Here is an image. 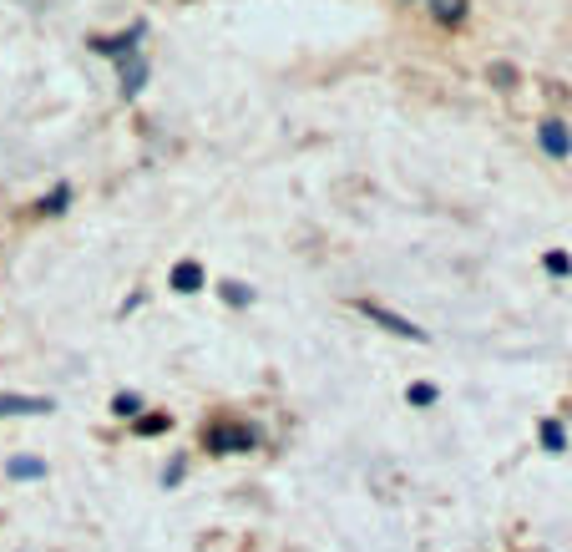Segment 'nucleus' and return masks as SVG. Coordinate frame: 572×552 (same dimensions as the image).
<instances>
[{"instance_id":"obj_1","label":"nucleus","mask_w":572,"mask_h":552,"mask_svg":"<svg viewBox=\"0 0 572 552\" xmlns=\"http://www.w3.org/2000/svg\"><path fill=\"white\" fill-rule=\"evenodd\" d=\"M203 446L218 451V456H228V451H254V446H259V426H249V421H218V426H208Z\"/></svg>"},{"instance_id":"obj_2","label":"nucleus","mask_w":572,"mask_h":552,"mask_svg":"<svg viewBox=\"0 0 572 552\" xmlns=\"http://www.w3.org/2000/svg\"><path fill=\"white\" fill-rule=\"evenodd\" d=\"M355 309L365 314V320H375L380 330H390V335H400V340H416V345H426V330H421V325H411L405 314H395V309H380L375 299H360Z\"/></svg>"},{"instance_id":"obj_3","label":"nucleus","mask_w":572,"mask_h":552,"mask_svg":"<svg viewBox=\"0 0 572 552\" xmlns=\"http://www.w3.org/2000/svg\"><path fill=\"white\" fill-rule=\"evenodd\" d=\"M147 36V26L137 21V26H127L122 36H92V51L97 56H112V61H122V56H137V41Z\"/></svg>"},{"instance_id":"obj_4","label":"nucleus","mask_w":572,"mask_h":552,"mask_svg":"<svg viewBox=\"0 0 572 552\" xmlns=\"http://www.w3.org/2000/svg\"><path fill=\"white\" fill-rule=\"evenodd\" d=\"M56 401L46 396H11V390H0V416H51Z\"/></svg>"},{"instance_id":"obj_5","label":"nucleus","mask_w":572,"mask_h":552,"mask_svg":"<svg viewBox=\"0 0 572 552\" xmlns=\"http://www.w3.org/2000/svg\"><path fill=\"white\" fill-rule=\"evenodd\" d=\"M168 284H173L178 294H198V289H203V264H198V259H183V264H173Z\"/></svg>"},{"instance_id":"obj_6","label":"nucleus","mask_w":572,"mask_h":552,"mask_svg":"<svg viewBox=\"0 0 572 552\" xmlns=\"http://www.w3.org/2000/svg\"><path fill=\"white\" fill-rule=\"evenodd\" d=\"M117 66H122V97H137L147 87V61L142 56H122Z\"/></svg>"},{"instance_id":"obj_7","label":"nucleus","mask_w":572,"mask_h":552,"mask_svg":"<svg viewBox=\"0 0 572 552\" xmlns=\"http://www.w3.org/2000/svg\"><path fill=\"white\" fill-rule=\"evenodd\" d=\"M542 152H552V157H567L572 152V132H567V122H542Z\"/></svg>"},{"instance_id":"obj_8","label":"nucleus","mask_w":572,"mask_h":552,"mask_svg":"<svg viewBox=\"0 0 572 552\" xmlns=\"http://www.w3.org/2000/svg\"><path fill=\"white\" fill-rule=\"evenodd\" d=\"M6 471H11L16 482H36V477H46V461H36V456H16Z\"/></svg>"},{"instance_id":"obj_9","label":"nucleus","mask_w":572,"mask_h":552,"mask_svg":"<svg viewBox=\"0 0 572 552\" xmlns=\"http://www.w3.org/2000/svg\"><path fill=\"white\" fill-rule=\"evenodd\" d=\"M426 6H431L446 26H461V21H466V0H426Z\"/></svg>"},{"instance_id":"obj_10","label":"nucleus","mask_w":572,"mask_h":552,"mask_svg":"<svg viewBox=\"0 0 572 552\" xmlns=\"http://www.w3.org/2000/svg\"><path fill=\"white\" fill-rule=\"evenodd\" d=\"M537 436H542V446H547L552 456H557V451H567V431H562L557 421H542V426H537Z\"/></svg>"},{"instance_id":"obj_11","label":"nucleus","mask_w":572,"mask_h":552,"mask_svg":"<svg viewBox=\"0 0 572 552\" xmlns=\"http://www.w3.org/2000/svg\"><path fill=\"white\" fill-rule=\"evenodd\" d=\"M66 203H71V188H66V183H56V188L41 198V213H66Z\"/></svg>"},{"instance_id":"obj_12","label":"nucleus","mask_w":572,"mask_h":552,"mask_svg":"<svg viewBox=\"0 0 572 552\" xmlns=\"http://www.w3.org/2000/svg\"><path fill=\"white\" fill-rule=\"evenodd\" d=\"M405 401H411V406H431V401H436V385H426V380H416L411 390H405Z\"/></svg>"},{"instance_id":"obj_13","label":"nucleus","mask_w":572,"mask_h":552,"mask_svg":"<svg viewBox=\"0 0 572 552\" xmlns=\"http://www.w3.org/2000/svg\"><path fill=\"white\" fill-rule=\"evenodd\" d=\"M223 299H228V304H254V289H249V284H233V279H228V284H223Z\"/></svg>"},{"instance_id":"obj_14","label":"nucleus","mask_w":572,"mask_h":552,"mask_svg":"<svg viewBox=\"0 0 572 552\" xmlns=\"http://www.w3.org/2000/svg\"><path fill=\"white\" fill-rule=\"evenodd\" d=\"M168 426H173V416H142V421H137V431H142V436H162Z\"/></svg>"},{"instance_id":"obj_15","label":"nucleus","mask_w":572,"mask_h":552,"mask_svg":"<svg viewBox=\"0 0 572 552\" xmlns=\"http://www.w3.org/2000/svg\"><path fill=\"white\" fill-rule=\"evenodd\" d=\"M112 411H117V416H137V411H142V401L132 396V390H122V396L112 401Z\"/></svg>"},{"instance_id":"obj_16","label":"nucleus","mask_w":572,"mask_h":552,"mask_svg":"<svg viewBox=\"0 0 572 552\" xmlns=\"http://www.w3.org/2000/svg\"><path fill=\"white\" fill-rule=\"evenodd\" d=\"M492 82H497V87H502V92H507V87H512V82H517V71H512V66H507V61H497V66H492Z\"/></svg>"},{"instance_id":"obj_17","label":"nucleus","mask_w":572,"mask_h":552,"mask_svg":"<svg viewBox=\"0 0 572 552\" xmlns=\"http://www.w3.org/2000/svg\"><path fill=\"white\" fill-rule=\"evenodd\" d=\"M542 264H547V274H572V259L567 254H547Z\"/></svg>"}]
</instances>
